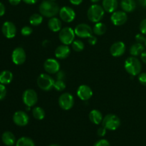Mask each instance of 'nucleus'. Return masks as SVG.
Returning a JSON list of instances; mask_svg holds the SVG:
<instances>
[{
    "label": "nucleus",
    "instance_id": "obj_1",
    "mask_svg": "<svg viewBox=\"0 0 146 146\" xmlns=\"http://www.w3.org/2000/svg\"><path fill=\"white\" fill-rule=\"evenodd\" d=\"M59 7L54 1L44 0L39 5V12L44 17L51 18L59 13Z\"/></svg>",
    "mask_w": 146,
    "mask_h": 146
},
{
    "label": "nucleus",
    "instance_id": "obj_2",
    "mask_svg": "<svg viewBox=\"0 0 146 146\" xmlns=\"http://www.w3.org/2000/svg\"><path fill=\"white\" fill-rule=\"evenodd\" d=\"M125 69L132 76L139 75L142 70V64L135 56H130L125 60L124 64Z\"/></svg>",
    "mask_w": 146,
    "mask_h": 146
},
{
    "label": "nucleus",
    "instance_id": "obj_3",
    "mask_svg": "<svg viewBox=\"0 0 146 146\" xmlns=\"http://www.w3.org/2000/svg\"><path fill=\"white\" fill-rule=\"evenodd\" d=\"M105 14V10L102 6L99 4H94L88 8L87 11V17L88 19L94 23H97L101 21Z\"/></svg>",
    "mask_w": 146,
    "mask_h": 146
},
{
    "label": "nucleus",
    "instance_id": "obj_4",
    "mask_svg": "<svg viewBox=\"0 0 146 146\" xmlns=\"http://www.w3.org/2000/svg\"><path fill=\"white\" fill-rule=\"evenodd\" d=\"M54 78L48 74H41L37 78V85L42 91H48L54 88Z\"/></svg>",
    "mask_w": 146,
    "mask_h": 146
},
{
    "label": "nucleus",
    "instance_id": "obj_5",
    "mask_svg": "<svg viewBox=\"0 0 146 146\" xmlns=\"http://www.w3.org/2000/svg\"><path fill=\"white\" fill-rule=\"evenodd\" d=\"M75 31L71 27H64L62 28L58 34V38L63 44L69 45L75 40Z\"/></svg>",
    "mask_w": 146,
    "mask_h": 146
},
{
    "label": "nucleus",
    "instance_id": "obj_6",
    "mask_svg": "<svg viewBox=\"0 0 146 146\" xmlns=\"http://www.w3.org/2000/svg\"><path fill=\"white\" fill-rule=\"evenodd\" d=\"M103 126L109 131H115L121 125V120L114 114H108L104 118L102 121Z\"/></svg>",
    "mask_w": 146,
    "mask_h": 146
},
{
    "label": "nucleus",
    "instance_id": "obj_7",
    "mask_svg": "<svg viewBox=\"0 0 146 146\" xmlns=\"http://www.w3.org/2000/svg\"><path fill=\"white\" fill-rule=\"evenodd\" d=\"M22 100L27 107H32L38 101V95L33 89H27L22 95Z\"/></svg>",
    "mask_w": 146,
    "mask_h": 146
},
{
    "label": "nucleus",
    "instance_id": "obj_8",
    "mask_svg": "<svg viewBox=\"0 0 146 146\" xmlns=\"http://www.w3.org/2000/svg\"><path fill=\"white\" fill-rule=\"evenodd\" d=\"M74 104V98L69 93L62 94L58 98V105L64 111L72 108Z\"/></svg>",
    "mask_w": 146,
    "mask_h": 146
},
{
    "label": "nucleus",
    "instance_id": "obj_9",
    "mask_svg": "<svg viewBox=\"0 0 146 146\" xmlns=\"http://www.w3.org/2000/svg\"><path fill=\"white\" fill-rule=\"evenodd\" d=\"M75 31L76 35L78 36L80 38H88L93 35V29L91 27H90L88 24H79L75 27Z\"/></svg>",
    "mask_w": 146,
    "mask_h": 146
},
{
    "label": "nucleus",
    "instance_id": "obj_10",
    "mask_svg": "<svg viewBox=\"0 0 146 146\" xmlns=\"http://www.w3.org/2000/svg\"><path fill=\"white\" fill-rule=\"evenodd\" d=\"M58 14L61 19L65 22L70 23L75 19L76 13L74 10L70 7H63L60 9Z\"/></svg>",
    "mask_w": 146,
    "mask_h": 146
},
{
    "label": "nucleus",
    "instance_id": "obj_11",
    "mask_svg": "<svg viewBox=\"0 0 146 146\" xmlns=\"http://www.w3.org/2000/svg\"><path fill=\"white\" fill-rule=\"evenodd\" d=\"M27 58V55L24 48L21 47H17L13 51L11 54V59L13 63L16 65H21L24 64Z\"/></svg>",
    "mask_w": 146,
    "mask_h": 146
},
{
    "label": "nucleus",
    "instance_id": "obj_12",
    "mask_svg": "<svg viewBox=\"0 0 146 146\" xmlns=\"http://www.w3.org/2000/svg\"><path fill=\"white\" fill-rule=\"evenodd\" d=\"M128 20V16L124 11H115L111 16V21L114 25L122 26Z\"/></svg>",
    "mask_w": 146,
    "mask_h": 146
},
{
    "label": "nucleus",
    "instance_id": "obj_13",
    "mask_svg": "<svg viewBox=\"0 0 146 146\" xmlns=\"http://www.w3.org/2000/svg\"><path fill=\"white\" fill-rule=\"evenodd\" d=\"M13 121L17 125L23 127L27 125L29 121V117L28 114L22 111H19L14 113L13 115Z\"/></svg>",
    "mask_w": 146,
    "mask_h": 146
},
{
    "label": "nucleus",
    "instance_id": "obj_14",
    "mask_svg": "<svg viewBox=\"0 0 146 146\" xmlns=\"http://www.w3.org/2000/svg\"><path fill=\"white\" fill-rule=\"evenodd\" d=\"M2 34L6 38H12L17 34V28L14 23L11 21H5L1 27Z\"/></svg>",
    "mask_w": 146,
    "mask_h": 146
},
{
    "label": "nucleus",
    "instance_id": "obj_15",
    "mask_svg": "<svg viewBox=\"0 0 146 146\" xmlns=\"http://www.w3.org/2000/svg\"><path fill=\"white\" fill-rule=\"evenodd\" d=\"M44 70L50 74H56L60 70V64L54 58H48L44 64Z\"/></svg>",
    "mask_w": 146,
    "mask_h": 146
},
{
    "label": "nucleus",
    "instance_id": "obj_16",
    "mask_svg": "<svg viewBox=\"0 0 146 146\" xmlns=\"http://www.w3.org/2000/svg\"><path fill=\"white\" fill-rule=\"evenodd\" d=\"M77 96L82 101H88L93 96L92 89L91 87L85 84L81 85L77 90Z\"/></svg>",
    "mask_w": 146,
    "mask_h": 146
},
{
    "label": "nucleus",
    "instance_id": "obj_17",
    "mask_svg": "<svg viewBox=\"0 0 146 146\" xmlns=\"http://www.w3.org/2000/svg\"><path fill=\"white\" fill-rule=\"evenodd\" d=\"M111 54L114 57H120L125 52V45L123 41H117L113 44L110 48Z\"/></svg>",
    "mask_w": 146,
    "mask_h": 146
},
{
    "label": "nucleus",
    "instance_id": "obj_18",
    "mask_svg": "<svg viewBox=\"0 0 146 146\" xmlns=\"http://www.w3.org/2000/svg\"><path fill=\"white\" fill-rule=\"evenodd\" d=\"M71 50H70L68 45L62 44L60 45L56 48L55 50V56L58 59H65L70 55Z\"/></svg>",
    "mask_w": 146,
    "mask_h": 146
},
{
    "label": "nucleus",
    "instance_id": "obj_19",
    "mask_svg": "<svg viewBox=\"0 0 146 146\" xmlns=\"http://www.w3.org/2000/svg\"><path fill=\"white\" fill-rule=\"evenodd\" d=\"M118 6V0H103L102 7L105 11L113 13L117 9Z\"/></svg>",
    "mask_w": 146,
    "mask_h": 146
},
{
    "label": "nucleus",
    "instance_id": "obj_20",
    "mask_svg": "<svg viewBox=\"0 0 146 146\" xmlns=\"http://www.w3.org/2000/svg\"><path fill=\"white\" fill-rule=\"evenodd\" d=\"M48 29L53 32H58L62 29V23L59 19L55 17H51L48 22Z\"/></svg>",
    "mask_w": 146,
    "mask_h": 146
},
{
    "label": "nucleus",
    "instance_id": "obj_21",
    "mask_svg": "<svg viewBox=\"0 0 146 146\" xmlns=\"http://www.w3.org/2000/svg\"><path fill=\"white\" fill-rule=\"evenodd\" d=\"M121 7L125 12H132L136 8L135 0H121Z\"/></svg>",
    "mask_w": 146,
    "mask_h": 146
},
{
    "label": "nucleus",
    "instance_id": "obj_22",
    "mask_svg": "<svg viewBox=\"0 0 146 146\" xmlns=\"http://www.w3.org/2000/svg\"><path fill=\"white\" fill-rule=\"evenodd\" d=\"M89 119L94 124L98 125V124H100L103 121L104 117H103V115L101 111H99L98 110L94 109L90 112Z\"/></svg>",
    "mask_w": 146,
    "mask_h": 146
},
{
    "label": "nucleus",
    "instance_id": "obj_23",
    "mask_svg": "<svg viewBox=\"0 0 146 146\" xmlns=\"http://www.w3.org/2000/svg\"><path fill=\"white\" fill-rule=\"evenodd\" d=\"M1 140L4 145L7 146L14 145L16 142L15 136L10 131H5L1 135Z\"/></svg>",
    "mask_w": 146,
    "mask_h": 146
},
{
    "label": "nucleus",
    "instance_id": "obj_24",
    "mask_svg": "<svg viewBox=\"0 0 146 146\" xmlns=\"http://www.w3.org/2000/svg\"><path fill=\"white\" fill-rule=\"evenodd\" d=\"M145 50V47L141 43H135L133 44L130 48V54L133 56H141V54Z\"/></svg>",
    "mask_w": 146,
    "mask_h": 146
},
{
    "label": "nucleus",
    "instance_id": "obj_25",
    "mask_svg": "<svg viewBox=\"0 0 146 146\" xmlns=\"http://www.w3.org/2000/svg\"><path fill=\"white\" fill-rule=\"evenodd\" d=\"M13 80L12 73L8 70H5L0 73V83L4 85L9 84Z\"/></svg>",
    "mask_w": 146,
    "mask_h": 146
},
{
    "label": "nucleus",
    "instance_id": "obj_26",
    "mask_svg": "<svg viewBox=\"0 0 146 146\" xmlns=\"http://www.w3.org/2000/svg\"><path fill=\"white\" fill-rule=\"evenodd\" d=\"M107 27L105 25V24L102 22H97L94 25V29H93V32L98 36L104 35L106 32Z\"/></svg>",
    "mask_w": 146,
    "mask_h": 146
},
{
    "label": "nucleus",
    "instance_id": "obj_27",
    "mask_svg": "<svg viewBox=\"0 0 146 146\" xmlns=\"http://www.w3.org/2000/svg\"><path fill=\"white\" fill-rule=\"evenodd\" d=\"M32 115L35 119L41 121L44 119L45 117V111L41 107H35L32 111Z\"/></svg>",
    "mask_w": 146,
    "mask_h": 146
},
{
    "label": "nucleus",
    "instance_id": "obj_28",
    "mask_svg": "<svg viewBox=\"0 0 146 146\" xmlns=\"http://www.w3.org/2000/svg\"><path fill=\"white\" fill-rule=\"evenodd\" d=\"M16 146H35V144L30 138L21 137L17 141Z\"/></svg>",
    "mask_w": 146,
    "mask_h": 146
},
{
    "label": "nucleus",
    "instance_id": "obj_29",
    "mask_svg": "<svg viewBox=\"0 0 146 146\" xmlns=\"http://www.w3.org/2000/svg\"><path fill=\"white\" fill-rule=\"evenodd\" d=\"M43 16L41 14H34L29 17V23L32 26H38L42 23Z\"/></svg>",
    "mask_w": 146,
    "mask_h": 146
},
{
    "label": "nucleus",
    "instance_id": "obj_30",
    "mask_svg": "<svg viewBox=\"0 0 146 146\" xmlns=\"http://www.w3.org/2000/svg\"><path fill=\"white\" fill-rule=\"evenodd\" d=\"M71 44H72V48L76 52H81L84 49V47H85L84 42L79 39L74 40Z\"/></svg>",
    "mask_w": 146,
    "mask_h": 146
},
{
    "label": "nucleus",
    "instance_id": "obj_31",
    "mask_svg": "<svg viewBox=\"0 0 146 146\" xmlns=\"http://www.w3.org/2000/svg\"><path fill=\"white\" fill-rule=\"evenodd\" d=\"M54 88L58 91H62L66 88V84L63 80H56L54 81Z\"/></svg>",
    "mask_w": 146,
    "mask_h": 146
},
{
    "label": "nucleus",
    "instance_id": "obj_32",
    "mask_svg": "<svg viewBox=\"0 0 146 146\" xmlns=\"http://www.w3.org/2000/svg\"><path fill=\"white\" fill-rule=\"evenodd\" d=\"M33 32V29L31 27H28V26H25L23 27L21 30V33L23 36H28L31 35Z\"/></svg>",
    "mask_w": 146,
    "mask_h": 146
},
{
    "label": "nucleus",
    "instance_id": "obj_33",
    "mask_svg": "<svg viewBox=\"0 0 146 146\" xmlns=\"http://www.w3.org/2000/svg\"><path fill=\"white\" fill-rule=\"evenodd\" d=\"M7 95V88L4 84L0 83V101L4 99Z\"/></svg>",
    "mask_w": 146,
    "mask_h": 146
},
{
    "label": "nucleus",
    "instance_id": "obj_34",
    "mask_svg": "<svg viewBox=\"0 0 146 146\" xmlns=\"http://www.w3.org/2000/svg\"><path fill=\"white\" fill-rule=\"evenodd\" d=\"M138 81L143 86H146V72L141 73L138 76Z\"/></svg>",
    "mask_w": 146,
    "mask_h": 146
},
{
    "label": "nucleus",
    "instance_id": "obj_35",
    "mask_svg": "<svg viewBox=\"0 0 146 146\" xmlns=\"http://www.w3.org/2000/svg\"><path fill=\"white\" fill-rule=\"evenodd\" d=\"M139 29L141 34L146 35V19L143 20L139 26Z\"/></svg>",
    "mask_w": 146,
    "mask_h": 146
},
{
    "label": "nucleus",
    "instance_id": "obj_36",
    "mask_svg": "<svg viewBox=\"0 0 146 146\" xmlns=\"http://www.w3.org/2000/svg\"><path fill=\"white\" fill-rule=\"evenodd\" d=\"M94 146H110V143L108 141L105 139H101L97 141Z\"/></svg>",
    "mask_w": 146,
    "mask_h": 146
},
{
    "label": "nucleus",
    "instance_id": "obj_37",
    "mask_svg": "<svg viewBox=\"0 0 146 146\" xmlns=\"http://www.w3.org/2000/svg\"><path fill=\"white\" fill-rule=\"evenodd\" d=\"M145 39L146 38L144 36V34H138L135 36V40L138 43H141V44L145 43Z\"/></svg>",
    "mask_w": 146,
    "mask_h": 146
},
{
    "label": "nucleus",
    "instance_id": "obj_38",
    "mask_svg": "<svg viewBox=\"0 0 146 146\" xmlns=\"http://www.w3.org/2000/svg\"><path fill=\"white\" fill-rule=\"evenodd\" d=\"M56 80H63L64 81L66 78V74L64 71H58V72L56 74Z\"/></svg>",
    "mask_w": 146,
    "mask_h": 146
},
{
    "label": "nucleus",
    "instance_id": "obj_39",
    "mask_svg": "<svg viewBox=\"0 0 146 146\" xmlns=\"http://www.w3.org/2000/svg\"><path fill=\"white\" fill-rule=\"evenodd\" d=\"M106 128L105 127L102 126L101 128H99L98 129V131H97V134H98V136L100 137H104V135L106 133Z\"/></svg>",
    "mask_w": 146,
    "mask_h": 146
},
{
    "label": "nucleus",
    "instance_id": "obj_40",
    "mask_svg": "<svg viewBox=\"0 0 146 146\" xmlns=\"http://www.w3.org/2000/svg\"><path fill=\"white\" fill-rule=\"evenodd\" d=\"M88 44H91V45L94 46L97 43V38L94 35H91V36H89L88 38Z\"/></svg>",
    "mask_w": 146,
    "mask_h": 146
},
{
    "label": "nucleus",
    "instance_id": "obj_41",
    "mask_svg": "<svg viewBox=\"0 0 146 146\" xmlns=\"http://www.w3.org/2000/svg\"><path fill=\"white\" fill-rule=\"evenodd\" d=\"M6 9L5 7H4V4L1 2H0V17H2L4 16V14H5Z\"/></svg>",
    "mask_w": 146,
    "mask_h": 146
},
{
    "label": "nucleus",
    "instance_id": "obj_42",
    "mask_svg": "<svg viewBox=\"0 0 146 146\" xmlns=\"http://www.w3.org/2000/svg\"><path fill=\"white\" fill-rule=\"evenodd\" d=\"M83 1H84V0H69L71 4H74V5H76V6L80 5V4L83 2Z\"/></svg>",
    "mask_w": 146,
    "mask_h": 146
},
{
    "label": "nucleus",
    "instance_id": "obj_43",
    "mask_svg": "<svg viewBox=\"0 0 146 146\" xmlns=\"http://www.w3.org/2000/svg\"><path fill=\"white\" fill-rule=\"evenodd\" d=\"M21 0H9V2L13 6H17L21 2Z\"/></svg>",
    "mask_w": 146,
    "mask_h": 146
},
{
    "label": "nucleus",
    "instance_id": "obj_44",
    "mask_svg": "<svg viewBox=\"0 0 146 146\" xmlns=\"http://www.w3.org/2000/svg\"><path fill=\"white\" fill-rule=\"evenodd\" d=\"M22 1L27 4H34L38 1V0H22Z\"/></svg>",
    "mask_w": 146,
    "mask_h": 146
},
{
    "label": "nucleus",
    "instance_id": "obj_45",
    "mask_svg": "<svg viewBox=\"0 0 146 146\" xmlns=\"http://www.w3.org/2000/svg\"><path fill=\"white\" fill-rule=\"evenodd\" d=\"M141 58L143 63L146 64V51H144L142 54H141Z\"/></svg>",
    "mask_w": 146,
    "mask_h": 146
},
{
    "label": "nucleus",
    "instance_id": "obj_46",
    "mask_svg": "<svg viewBox=\"0 0 146 146\" xmlns=\"http://www.w3.org/2000/svg\"><path fill=\"white\" fill-rule=\"evenodd\" d=\"M138 2L141 7H146V0H138Z\"/></svg>",
    "mask_w": 146,
    "mask_h": 146
},
{
    "label": "nucleus",
    "instance_id": "obj_47",
    "mask_svg": "<svg viewBox=\"0 0 146 146\" xmlns=\"http://www.w3.org/2000/svg\"><path fill=\"white\" fill-rule=\"evenodd\" d=\"M48 40H45V41H43V46H48Z\"/></svg>",
    "mask_w": 146,
    "mask_h": 146
},
{
    "label": "nucleus",
    "instance_id": "obj_48",
    "mask_svg": "<svg viewBox=\"0 0 146 146\" xmlns=\"http://www.w3.org/2000/svg\"><path fill=\"white\" fill-rule=\"evenodd\" d=\"M90 1H91L92 3H94V4H96V3H98V1H101V0H90Z\"/></svg>",
    "mask_w": 146,
    "mask_h": 146
},
{
    "label": "nucleus",
    "instance_id": "obj_49",
    "mask_svg": "<svg viewBox=\"0 0 146 146\" xmlns=\"http://www.w3.org/2000/svg\"><path fill=\"white\" fill-rule=\"evenodd\" d=\"M48 146H60V145H57V144H52V145H48Z\"/></svg>",
    "mask_w": 146,
    "mask_h": 146
},
{
    "label": "nucleus",
    "instance_id": "obj_50",
    "mask_svg": "<svg viewBox=\"0 0 146 146\" xmlns=\"http://www.w3.org/2000/svg\"><path fill=\"white\" fill-rule=\"evenodd\" d=\"M145 46H146V39H145Z\"/></svg>",
    "mask_w": 146,
    "mask_h": 146
},
{
    "label": "nucleus",
    "instance_id": "obj_51",
    "mask_svg": "<svg viewBox=\"0 0 146 146\" xmlns=\"http://www.w3.org/2000/svg\"><path fill=\"white\" fill-rule=\"evenodd\" d=\"M51 1H56V0H51Z\"/></svg>",
    "mask_w": 146,
    "mask_h": 146
},
{
    "label": "nucleus",
    "instance_id": "obj_52",
    "mask_svg": "<svg viewBox=\"0 0 146 146\" xmlns=\"http://www.w3.org/2000/svg\"><path fill=\"white\" fill-rule=\"evenodd\" d=\"M11 146H14V145H11Z\"/></svg>",
    "mask_w": 146,
    "mask_h": 146
}]
</instances>
